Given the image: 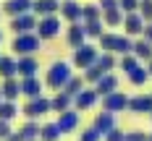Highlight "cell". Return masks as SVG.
Returning a JSON list of instances; mask_svg holds the SVG:
<instances>
[{"label": "cell", "instance_id": "obj_1", "mask_svg": "<svg viewBox=\"0 0 152 141\" xmlns=\"http://www.w3.org/2000/svg\"><path fill=\"white\" fill-rule=\"evenodd\" d=\"M134 50V39L126 34H115V31H105L100 37V52H118V55H129Z\"/></svg>", "mask_w": 152, "mask_h": 141}, {"label": "cell", "instance_id": "obj_2", "mask_svg": "<svg viewBox=\"0 0 152 141\" xmlns=\"http://www.w3.org/2000/svg\"><path fill=\"white\" fill-rule=\"evenodd\" d=\"M71 76H74V71H71V63L55 60V63H50V68H47L45 86H50L53 92H61L63 86L68 84V78H71Z\"/></svg>", "mask_w": 152, "mask_h": 141}, {"label": "cell", "instance_id": "obj_3", "mask_svg": "<svg viewBox=\"0 0 152 141\" xmlns=\"http://www.w3.org/2000/svg\"><path fill=\"white\" fill-rule=\"evenodd\" d=\"M97 58H100V50L97 47H92V45H81V47H76L74 50V68H79V71H87L89 65H94L97 63Z\"/></svg>", "mask_w": 152, "mask_h": 141}, {"label": "cell", "instance_id": "obj_4", "mask_svg": "<svg viewBox=\"0 0 152 141\" xmlns=\"http://www.w3.org/2000/svg\"><path fill=\"white\" fill-rule=\"evenodd\" d=\"M39 37L31 31V34H16L13 39V52H18V55H34L37 50H39Z\"/></svg>", "mask_w": 152, "mask_h": 141}, {"label": "cell", "instance_id": "obj_5", "mask_svg": "<svg viewBox=\"0 0 152 141\" xmlns=\"http://www.w3.org/2000/svg\"><path fill=\"white\" fill-rule=\"evenodd\" d=\"M21 112L26 115V120H37V118H42V115H47V112H50V99H47V97L29 99V102L21 107Z\"/></svg>", "mask_w": 152, "mask_h": 141}, {"label": "cell", "instance_id": "obj_6", "mask_svg": "<svg viewBox=\"0 0 152 141\" xmlns=\"http://www.w3.org/2000/svg\"><path fill=\"white\" fill-rule=\"evenodd\" d=\"M61 34V18L55 16H45L37 21V37L39 39H55Z\"/></svg>", "mask_w": 152, "mask_h": 141}, {"label": "cell", "instance_id": "obj_7", "mask_svg": "<svg viewBox=\"0 0 152 141\" xmlns=\"http://www.w3.org/2000/svg\"><path fill=\"white\" fill-rule=\"evenodd\" d=\"M100 105L105 112H123V110H129V97L123 92H113L107 97H100Z\"/></svg>", "mask_w": 152, "mask_h": 141}, {"label": "cell", "instance_id": "obj_8", "mask_svg": "<svg viewBox=\"0 0 152 141\" xmlns=\"http://www.w3.org/2000/svg\"><path fill=\"white\" fill-rule=\"evenodd\" d=\"M144 26H147V24H144V18H142V16H139V11L137 13H126L123 16V31H126V37H131V39H134V37H142V31H144Z\"/></svg>", "mask_w": 152, "mask_h": 141}, {"label": "cell", "instance_id": "obj_9", "mask_svg": "<svg viewBox=\"0 0 152 141\" xmlns=\"http://www.w3.org/2000/svg\"><path fill=\"white\" fill-rule=\"evenodd\" d=\"M97 102H100V94L94 92V86H92V89H84V92H79L74 97V110L76 112H84V110H92Z\"/></svg>", "mask_w": 152, "mask_h": 141}, {"label": "cell", "instance_id": "obj_10", "mask_svg": "<svg viewBox=\"0 0 152 141\" xmlns=\"http://www.w3.org/2000/svg\"><path fill=\"white\" fill-rule=\"evenodd\" d=\"M11 29H13L16 34H31V31L37 29V18H34V13L16 16L13 21H11Z\"/></svg>", "mask_w": 152, "mask_h": 141}, {"label": "cell", "instance_id": "obj_11", "mask_svg": "<svg viewBox=\"0 0 152 141\" xmlns=\"http://www.w3.org/2000/svg\"><path fill=\"white\" fill-rule=\"evenodd\" d=\"M58 128H61V133H74L76 128H79V112H76L74 107L71 110H66V112H61L58 115Z\"/></svg>", "mask_w": 152, "mask_h": 141}, {"label": "cell", "instance_id": "obj_12", "mask_svg": "<svg viewBox=\"0 0 152 141\" xmlns=\"http://www.w3.org/2000/svg\"><path fill=\"white\" fill-rule=\"evenodd\" d=\"M92 128H94V131H97L100 136H105V133H110L113 128H118V125H115V112H105V110H102V112H100V115L94 118V123H92Z\"/></svg>", "mask_w": 152, "mask_h": 141}, {"label": "cell", "instance_id": "obj_13", "mask_svg": "<svg viewBox=\"0 0 152 141\" xmlns=\"http://www.w3.org/2000/svg\"><path fill=\"white\" fill-rule=\"evenodd\" d=\"M16 63H18V76H21V78L37 76V71H39V63H37L34 55H21Z\"/></svg>", "mask_w": 152, "mask_h": 141}, {"label": "cell", "instance_id": "obj_14", "mask_svg": "<svg viewBox=\"0 0 152 141\" xmlns=\"http://www.w3.org/2000/svg\"><path fill=\"white\" fill-rule=\"evenodd\" d=\"M42 81L37 76H29V78H21V94L24 97H29V99H37V97H42Z\"/></svg>", "mask_w": 152, "mask_h": 141}, {"label": "cell", "instance_id": "obj_15", "mask_svg": "<svg viewBox=\"0 0 152 141\" xmlns=\"http://www.w3.org/2000/svg\"><path fill=\"white\" fill-rule=\"evenodd\" d=\"M81 8H84V5H79L74 0H63L61 3V16L68 24H79V21H81Z\"/></svg>", "mask_w": 152, "mask_h": 141}, {"label": "cell", "instance_id": "obj_16", "mask_svg": "<svg viewBox=\"0 0 152 141\" xmlns=\"http://www.w3.org/2000/svg\"><path fill=\"white\" fill-rule=\"evenodd\" d=\"M94 92L100 94V97H107V94L118 92V76L115 73H105V76L94 84Z\"/></svg>", "mask_w": 152, "mask_h": 141}, {"label": "cell", "instance_id": "obj_17", "mask_svg": "<svg viewBox=\"0 0 152 141\" xmlns=\"http://www.w3.org/2000/svg\"><path fill=\"white\" fill-rule=\"evenodd\" d=\"M31 5H34V0H5V13L8 16H24V13H31Z\"/></svg>", "mask_w": 152, "mask_h": 141}, {"label": "cell", "instance_id": "obj_18", "mask_svg": "<svg viewBox=\"0 0 152 141\" xmlns=\"http://www.w3.org/2000/svg\"><path fill=\"white\" fill-rule=\"evenodd\" d=\"M66 39H68V45L74 47H81L87 45V31H84V24H71L68 26V31H66Z\"/></svg>", "mask_w": 152, "mask_h": 141}, {"label": "cell", "instance_id": "obj_19", "mask_svg": "<svg viewBox=\"0 0 152 141\" xmlns=\"http://www.w3.org/2000/svg\"><path fill=\"white\" fill-rule=\"evenodd\" d=\"M74 107V97L71 94H66V92H55L53 94V99H50V110L53 112H66V110H71Z\"/></svg>", "mask_w": 152, "mask_h": 141}, {"label": "cell", "instance_id": "obj_20", "mask_svg": "<svg viewBox=\"0 0 152 141\" xmlns=\"http://www.w3.org/2000/svg\"><path fill=\"white\" fill-rule=\"evenodd\" d=\"M55 11H61V0H34L31 5V13L37 16H55Z\"/></svg>", "mask_w": 152, "mask_h": 141}, {"label": "cell", "instance_id": "obj_21", "mask_svg": "<svg viewBox=\"0 0 152 141\" xmlns=\"http://www.w3.org/2000/svg\"><path fill=\"white\" fill-rule=\"evenodd\" d=\"M129 110H131V112H152V94L129 97Z\"/></svg>", "mask_w": 152, "mask_h": 141}, {"label": "cell", "instance_id": "obj_22", "mask_svg": "<svg viewBox=\"0 0 152 141\" xmlns=\"http://www.w3.org/2000/svg\"><path fill=\"white\" fill-rule=\"evenodd\" d=\"M134 55H137L142 63H150L152 60V45L144 39V37H139V39H134V50H131Z\"/></svg>", "mask_w": 152, "mask_h": 141}, {"label": "cell", "instance_id": "obj_23", "mask_svg": "<svg viewBox=\"0 0 152 141\" xmlns=\"http://www.w3.org/2000/svg\"><path fill=\"white\" fill-rule=\"evenodd\" d=\"M0 92H3V99L13 102L16 97L21 94V81H16V78H3V86H0Z\"/></svg>", "mask_w": 152, "mask_h": 141}, {"label": "cell", "instance_id": "obj_24", "mask_svg": "<svg viewBox=\"0 0 152 141\" xmlns=\"http://www.w3.org/2000/svg\"><path fill=\"white\" fill-rule=\"evenodd\" d=\"M0 76L3 78H16L18 76V63L11 55H0Z\"/></svg>", "mask_w": 152, "mask_h": 141}, {"label": "cell", "instance_id": "obj_25", "mask_svg": "<svg viewBox=\"0 0 152 141\" xmlns=\"http://www.w3.org/2000/svg\"><path fill=\"white\" fill-rule=\"evenodd\" d=\"M123 11L121 8H110V11H102V24L107 29H115V26H123Z\"/></svg>", "mask_w": 152, "mask_h": 141}, {"label": "cell", "instance_id": "obj_26", "mask_svg": "<svg viewBox=\"0 0 152 141\" xmlns=\"http://www.w3.org/2000/svg\"><path fill=\"white\" fill-rule=\"evenodd\" d=\"M39 128H42V125L37 123V120H26V123L18 128V133H21L24 141H34V139H39Z\"/></svg>", "mask_w": 152, "mask_h": 141}, {"label": "cell", "instance_id": "obj_27", "mask_svg": "<svg viewBox=\"0 0 152 141\" xmlns=\"http://www.w3.org/2000/svg\"><path fill=\"white\" fill-rule=\"evenodd\" d=\"M129 76V84H134V86H144L147 81H150V71H147V65H139L134 68L131 73H126Z\"/></svg>", "mask_w": 152, "mask_h": 141}, {"label": "cell", "instance_id": "obj_28", "mask_svg": "<svg viewBox=\"0 0 152 141\" xmlns=\"http://www.w3.org/2000/svg\"><path fill=\"white\" fill-rule=\"evenodd\" d=\"M87 89V81H84V76H71L68 78V84L63 86L61 92H66V94H71V97H76L79 92H84Z\"/></svg>", "mask_w": 152, "mask_h": 141}, {"label": "cell", "instance_id": "obj_29", "mask_svg": "<svg viewBox=\"0 0 152 141\" xmlns=\"http://www.w3.org/2000/svg\"><path fill=\"white\" fill-rule=\"evenodd\" d=\"M63 133L61 128H58V123H45L42 128H39V141H58Z\"/></svg>", "mask_w": 152, "mask_h": 141}, {"label": "cell", "instance_id": "obj_30", "mask_svg": "<svg viewBox=\"0 0 152 141\" xmlns=\"http://www.w3.org/2000/svg\"><path fill=\"white\" fill-rule=\"evenodd\" d=\"M18 112H21V110L16 107V102H8V99H3V102H0V120L11 123V120H13Z\"/></svg>", "mask_w": 152, "mask_h": 141}, {"label": "cell", "instance_id": "obj_31", "mask_svg": "<svg viewBox=\"0 0 152 141\" xmlns=\"http://www.w3.org/2000/svg\"><path fill=\"white\" fill-rule=\"evenodd\" d=\"M84 31H87V37H102L105 34V24H102V18H97V21H84Z\"/></svg>", "mask_w": 152, "mask_h": 141}, {"label": "cell", "instance_id": "obj_32", "mask_svg": "<svg viewBox=\"0 0 152 141\" xmlns=\"http://www.w3.org/2000/svg\"><path fill=\"white\" fill-rule=\"evenodd\" d=\"M81 76H84V81H87V84H92V86H94V84H97L100 78L105 76V71H102V68H100V65L94 63V65H89V68H87V71H84Z\"/></svg>", "mask_w": 152, "mask_h": 141}, {"label": "cell", "instance_id": "obj_33", "mask_svg": "<svg viewBox=\"0 0 152 141\" xmlns=\"http://www.w3.org/2000/svg\"><path fill=\"white\" fill-rule=\"evenodd\" d=\"M97 18H102V8L87 3V5L81 8V21H97Z\"/></svg>", "mask_w": 152, "mask_h": 141}, {"label": "cell", "instance_id": "obj_34", "mask_svg": "<svg viewBox=\"0 0 152 141\" xmlns=\"http://www.w3.org/2000/svg\"><path fill=\"white\" fill-rule=\"evenodd\" d=\"M118 65H121V71L131 73L134 68H139V65H142V60H139L134 52H129V55H121V63H118Z\"/></svg>", "mask_w": 152, "mask_h": 141}, {"label": "cell", "instance_id": "obj_35", "mask_svg": "<svg viewBox=\"0 0 152 141\" xmlns=\"http://www.w3.org/2000/svg\"><path fill=\"white\" fill-rule=\"evenodd\" d=\"M97 65H100L105 73H113V68H115V55H113V52H100Z\"/></svg>", "mask_w": 152, "mask_h": 141}, {"label": "cell", "instance_id": "obj_36", "mask_svg": "<svg viewBox=\"0 0 152 141\" xmlns=\"http://www.w3.org/2000/svg\"><path fill=\"white\" fill-rule=\"evenodd\" d=\"M139 16L144 24H152V0H139Z\"/></svg>", "mask_w": 152, "mask_h": 141}, {"label": "cell", "instance_id": "obj_37", "mask_svg": "<svg viewBox=\"0 0 152 141\" xmlns=\"http://www.w3.org/2000/svg\"><path fill=\"white\" fill-rule=\"evenodd\" d=\"M79 141H102V136H100V133L89 125V128H84V131L79 133Z\"/></svg>", "mask_w": 152, "mask_h": 141}, {"label": "cell", "instance_id": "obj_38", "mask_svg": "<svg viewBox=\"0 0 152 141\" xmlns=\"http://www.w3.org/2000/svg\"><path fill=\"white\" fill-rule=\"evenodd\" d=\"M118 8L123 13H137L139 11V0H118Z\"/></svg>", "mask_w": 152, "mask_h": 141}, {"label": "cell", "instance_id": "obj_39", "mask_svg": "<svg viewBox=\"0 0 152 141\" xmlns=\"http://www.w3.org/2000/svg\"><path fill=\"white\" fill-rule=\"evenodd\" d=\"M102 141H126V131H121V128H113L110 133H105V136H102Z\"/></svg>", "mask_w": 152, "mask_h": 141}, {"label": "cell", "instance_id": "obj_40", "mask_svg": "<svg viewBox=\"0 0 152 141\" xmlns=\"http://www.w3.org/2000/svg\"><path fill=\"white\" fill-rule=\"evenodd\" d=\"M126 141H150V133H144V131H129Z\"/></svg>", "mask_w": 152, "mask_h": 141}, {"label": "cell", "instance_id": "obj_41", "mask_svg": "<svg viewBox=\"0 0 152 141\" xmlns=\"http://www.w3.org/2000/svg\"><path fill=\"white\" fill-rule=\"evenodd\" d=\"M13 131H11V123H5V120H0V141H5L11 136Z\"/></svg>", "mask_w": 152, "mask_h": 141}, {"label": "cell", "instance_id": "obj_42", "mask_svg": "<svg viewBox=\"0 0 152 141\" xmlns=\"http://www.w3.org/2000/svg\"><path fill=\"white\" fill-rule=\"evenodd\" d=\"M97 5H100L102 11H110V8H118V0H100Z\"/></svg>", "mask_w": 152, "mask_h": 141}, {"label": "cell", "instance_id": "obj_43", "mask_svg": "<svg viewBox=\"0 0 152 141\" xmlns=\"http://www.w3.org/2000/svg\"><path fill=\"white\" fill-rule=\"evenodd\" d=\"M142 37H144V39H147V42L152 45V24H147V26H144V31H142Z\"/></svg>", "mask_w": 152, "mask_h": 141}, {"label": "cell", "instance_id": "obj_44", "mask_svg": "<svg viewBox=\"0 0 152 141\" xmlns=\"http://www.w3.org/2000/svg\"><path fill=\"white\" fill-rule=\"evenodd\" d=\"M5 141H24V139H21V133L16 131V133H11V136H8V139H5Z\"/></svg>", "mask_w": 152, "mask_h": 141}, {"label": "cell", "instance_id": "obj_45", "mask_svg": "<svg viewBox=\"0 0 152 141\" xmlns=\"http://www.w3.org/2000/svg\"><path fill=\"white\" fill-rule=\"evenodd\" d=\"M147 71H150V78H152V60L147 63Z\"/></svg>", "mask_w": 152, "mask_h": 141}, {"label": "cell", "instance_id": "obj_46", "mask_svg": "<svg viewBox=\"0 0 152 141\" xmlns=\"http://www.w3.org/2000/svg\"><path fill=\"white\" fill-rule=\"evenodd\" d=\"M0 102H3V92H0Z\"/></svg>", "mask_w": 152, "mask_h": 141}, {"label": "cell", "instance_id": "obj_47", "mask_svg": "<svg viewBox=\"0 0 152 141\" xmlns=\"http://www.w3.org/2000/svg\"><path fill=\"white\" fill-rule=\"evenodd\" d=\"M0 39H3V31H0Z\"/></svg>", "mask_w": 152, "mask_h": 141}, {"label": "cell", "instance_id": "obj_48", "mask_svg": "<svg viewBox=\"0 0 152 141\" xmlns=\"http://www.w3.org/2000/svg\"><path fill=\"white\" fill-rule=\"evenodd\" d=\"M150 141H152V133H150Z\"/></svg>", "mask_w": 152, "mask_h": 141}, {"label": "cell", "instance_id": "obj_49", "mask_svg": "<svg viewBox=\"0 0 152 141\" xmlns=\"http://www.w3.org/2000/svg\"><path fill=\"white\" fill-rule=\"evenodd\" d=\"M34 141H39V139H34Z\"/></svg>", "mask_w": 152, "mask_h": 141}, {"label": "cell", "instance_id": "obj_50", "mask_svg": "<svg viewBox=\"0 0 152 141\" xmlns=\"http://www.w3.org/2000/svg\"><path fill=\"white\" fill-rule=\"evenodd\" d=\"M150 115H152V112H150Z\"/></svg>", "mask_w": 152, "mask_h": 141}, {"label": "cell", "instance_id": "obj_51", "mask_svg": "<svg viewBox=\"0 0 152 141\" xmlns=\"http://www.w3.org/2000/svg\"><path fill=\"white\" fill-rule=\"evenodd\" d=\"M61 3H63V0H61Z\"/></svg>", "mask_w": 152, "mask_h": 141}]
</instances>
